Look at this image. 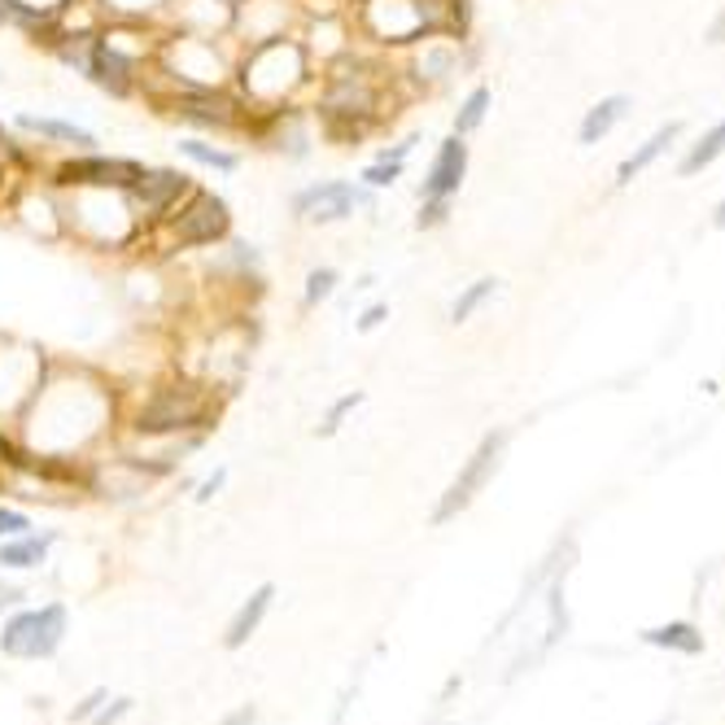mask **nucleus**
I'll return each instance as SVG.
<instances>
[{
	"instance_id": "f257e3e1",
	"label": "nucleus",
	"mask_w": 725,
	"mask_h": 725,
	"mask_svg": "<svg viewBox=\"0 0 725 725\" xmlns=\"http://www.w3.org/2000/svg\"><path fill=\"white\" fill-rule=\"evenodd\" d=\"M61 643H66V608L61 603L26 608V612L9 617L0 630V652L13 660H48Z\"/></svg>"
},
{
	"instance_id": "f03ea898",
	"label": "nucleus",
	"mask_w": 725,
	"mask_h": 725,
	"mask_svg": "<svg viewBox=\"0 0 725 725\" xmlns=\"http://www.w3.org/2000/svg\"><path fill=\"white\" fill-rule=\"evenodd\" d=\"M503 450H507V433L498 428V433H485L481 437V446L472 450V459L459 468V476L450 481V490L441 494V503L433 507V525H446V520H454L485 485H490V476L498 472V463H503Z\"/></svg>"
},
{
	"instance_id": "7ed1b4c3",
	"label": "nucleus",
	"mask_w": 725,
	"mask_h": 725,
	"mask_svg": "<svg viewBox=\"0 0 725 725\" xmlns=\"http://www.w3.org/2000/svg\"><path fill=\"white\" fill-rule=\"evenodd\" d=\"M371 206H376V188L350 184V180H324V184H307L302 193H294V215H302L311 223H342L355 210H371Z\"/></svg>"
},
{
	"instance_id": "20e7f679",
	"label": "nucleus",
	"mask_w": 725,
	"mask_h": 725,
	"mask_svg": "<svg viewBox=\"0 0 725 725\" xmlns=\"http://www.w3.org/2000/svg\"><path fill=\"white\" fill-rule=\"evenodd\" d=\"M463 175H468V145H463V136H446L437 145V158H433L424 184H419V197L424 202H450L459 193Z\"/></svg>"
},
{
	"instance_id": "39448f33",
	"label": "nucleus",
	"mask_w": 725,
	"mask_h": 725,
	"mask_svg": "<svg viewBox=\"0 0 725 725\" xmlns=\"http://www.w3.org/2000/svg\"><path fill=\"white\" fill-rule=\"evenodd\" d=\"M228 223H232L228 202L215 197V193H197L193 206L180 210V219H175V237H180L184 245H210V241H219V237L228 232Z\"/></svg>"
},
{
	"instance_id": "423d86ee",
	"label": "nucleus",
	"mask_w": 725,
	"mask_h": 725,
	"mask_svg": "<svg viewBox=\"0 0 725 725\" xmlns=\"http://www.w3.org/2000/svg\"><path fill=\"white\" fill-rule=\"evenodd\" d=\"M145 166L127 158H79L61 166V184H96V188H131Z\"/></svg>"
},
{
	"instance_id": "0eeeda50",
	"label": "nucleus",
	"mask_w": 725,
	"mask_h": 725,
	"mask_svg": "<svg viewBox=\"0 0 725 725\" xmlns=\"http://www.w3.org/2000/svg\"><path fill=\"white\" fill-rule=\"evenodd\" d=\"M202 419H206V411H202L188 393H162L149 411H140L136 428H140V433H175V428H193V424H202Z\"/></svg>"
},
{
	"instance_id": "6e6552de",
	"label": "nucleus",
	"mask_w": 725,
	"mask_h": 725,
	"mask_svg": "<svg viewBox=\"0 0 725 725\" xmlns=\"http://www.w3.org/2000/svg\"><path fill=\"white\" fill-rule=\"evenodd\" d=\"M272 603H276V586L272 582H263L241 608H237V617L228 621V634H223V647L228 652H241L258 630H263V621H267V612H272Z\"/></svg>"
},
{
	"instance_id": "1a4fd4ad",
	"label": "nucleus",
	"mask_w": 725,
	"mask_h": 725,
	"mask_svg": "<svg viewBox=\"0 0 725 725\" xmlns=\"http://www.w3.org/2000/svg\"><path fill=\"white\" fill-rule=\"evenodd\" d=\"M127 193L136 197V206H140V210H166L175 197H184V193H188V175H180V171H162V166H158V171H149V166H145Z\"/></svg>"
},
{
	"instance_id": "9d476101",
	"label": "nucleus",
	"mask_w": 725,
	"mask_h": 725,
	"mask_svg": "<svg viewBox=\"0 0 725 725\" xmlns=\"http://www.w3.org/2000/svg\"><path fill=\"white\" fill-rule=\"evenodd\" d=\"M638 643L660 647V652H678V656H704V652H709V638L700 634L695 621H669V625L638 630Z\"/></svg>"
},
{
	"instance_id": "9b49d317",
	"label": "nucleus",
	"mask_w": 725,
	"mask_h": 725,
	"mask_svg": "<svg viewBox=\"0 0 725 725\" xmlns=\"http://www.w3.org/2000/svg\"><path fill=\"white\" fill-rule=\"evenodd\" d=\"M83 74L101 88H110L114 96H123L131 88V61L123 53H114L110 44H92V53L83 57Z\"/></svg>"
},
{
	"instance_id": "f8f14e48",
	"label": "nucleus",
	"mask_w": 725,
	"mask_h": 725,
	"mask_svg": "<svg viewBox=\"0 0 725 725\" xmlns=\"http://www.w3.org/2000/svg\"><path fill=\"white\" fill-rule=\"evenodd\" d=\"M48 546H53V533H18V538H4L0 542V568H13V573H31L48 560Z\"/></svg>"
},
{
	"instance_id": "ddd939ff",
	"label": "nucleus",
	"mask_w": 725,
	"mask_h": 725,
	"mask_svg": "<svg viewBox=\"0 0 725 725\" xmlns=\"http://www.w3.org/2000/svg\"><path fill=\"white\" fill-rule=\"evenodd\" d=\"M625 114H630V96H603L599 105L586 110V118H582V127H577V140H582V145H599Z\"/></svg>"
},
{
	"instance_id": "4468645a",
	"label": "nucleus",
	"mask_w": 725,
	"mask_h": 725,
	"mask_svg": "<svg viewBox=\"0 0 725 725\" xmlns=\"http://www.w3.org/2000/svg\"><path fill=\"white\" fill-rule=\"evenodd\" d=\"M18 127L22 131H35V136H48V140H61V145H74V149H92L96 136L88 127H74V123H61V118H35V114H18Z\"/></svg>"
},
{
	"instance_id": "2eb2a0df",
	"label": "nucleus",
	"mask_w": 725,
	"mask_h": 725,
	"mask_svg": "<svg viewBox=\"0 0 725 725\" xmlns=\"http://www.w3.org/2000/svg\"><path fill=\"white\" fill-rule=\"evenodd\" d=\"M674 136H678V123H669V127H660L652 140H643V145H638V149H634V153L621 162V171H617V184H630L634 175H643V171H647V166H652V162H656V158H660V153L674 145Z\"/></svg>"
},
{
	"instance_id": "dca6fc26",
	"label": "nucleus",
	"mask_w": 725,
	"mask_h": 725,
	"mask_svg": "<svg viewBox=\"0 0 725 725\" xmlns=\"http://www.w3.org/2000/svg\"><path fill=\"white\" fill-rule=\"evenodd\" d=\"M180 153H184L188 162H197V166L219 171V175H232V171L241 166V158H237V153H228V149H219V145H210V140H197V136L180 140Z\"/></svg>"
},
{
	"instance_id": "f3484780",
	"label": "nucleus",
	"mask_w": 725,
	"mask_h": 725,
	"mask_svg": "<svg viewBox=\"0 0 725 725\" xmlns=\"http://www.w3.org/2000/svg\"><path fill=\"white\" fill-rule=\"evenodd\" d=\"M175 114L188 118V123H202V127H228V123H232V118H228V105L215 101V96H184V101L175 105Z\"/></svg>"
},
{
	"instance_id": "a211bd4d",
	"label": "nucleus",
	"mask_w": 725,
	"mask_h": 725,
	"mask_svg": "<svg viewBox=\"0 0 725 725\" xmlns=\"http://www.w3.org/2000/svg\"><path fill=\"white\" fill-rule=\"evenodd\" d=\"M722 153H725V118L713 127V131H709V136H700V145L682 158V166H678V171H682V175H700V171H704V166H713Z\"/></svg>"
},
{
	"instance_id": "6ab92c4d",
	"label": "nucleus",
	"mask_w": 725,
	"mask_h": 725,
	"mask_svg": "<svg viewBox=\"0 0 725 725\" xmlns=\"http://www.w3.org/2000/svg\"><path fill=\"white\" fill-rule=\"evenodd\" d=\"M494 289H498V280H494V276H485V280L468 285V289L454 298V307H450V320H454V324H468V320H472V315H476V311H481V307L494 298Z\"/></svg>"
},
{
	"instance_id": "aec40b11",
	"label": "nucleus",
	"mask_w": 725,
	"mask_h": 725,
	"mask_svg": "<svg viewBox=\"0 0 725 725\" xmlns=\"http://www.w3.org/2000/svg\"><path fill=\"white\" fill-rule=\"evenodd\" d=\"M490 88H472L468 92V101L459 105V114H454V136H472L481 123H485V114H490Z\"/></svg>"
},
{
	"instance_id": "412c9836",
	"label": "nucleus",
	"mask_w": 725,
	"mask_h": 725,
	"mask_svg": "<svg viewBox=\"0 0 725 725\" xmlns=\"http://www.w3.org/2000/svg\"><path fill=\"white\" fill-rule=\"evenodd\" d=\"M337 267H315V272H307V289H302V302L307 307H320V302H329L333 294H337Z\"/></svg>"
},
{
	"instance_id": "4be33fe9",
	"label": "nucleus",
	"mask_w": 725,
	"mask_h": 725,
	"mask_svg": "<svg viewBox=\"0 0 725 725\" xmlns=\"http://www.w3.org/2000/svg\"><path fill=\"white\" fill-rule=\"evenodd\" d=\"M402 171H406L402 158H380V162H371V166L362 171V184H367V188H389V184L402 180Z\"/></svg>"
},
{
	"instance_id": "5701e85b",
	"label": "nucleus",
	"mask_w": 725,
	"mask_h": 725,
	"mask_svg": "<svg viewBox=\"0 0 725 725\" xmlns=\"http://www.w3.org/2000/svg\"><path fill=\"white\" fill-rule=\"evenodd\" d=\"M355 406H362V393H359V389H355V393H346V398H337V402L329 406V415H324V424H320V433H324V437H333V433L342 428V419H346V415H350Z\"/></svg>"
},
{
	"instance_id": "b1692460",
	"label": "nucleus",
	"mask_w": 725,
	"mask_h": 725,
	"mask_svg": "<svg viewBox=\"0 0 725 725\" xmlns=\"http://www.w3.org/2000/svg\"><path fill=\"white\" fill-rule=\"evenodd\" d=\"M35 525H31V516L26 511H18V507H4L0 503V542L4 538H18V533H31Z\"/></svg>"
},
{
	"instance_id": "393cba45",
	"label": "nucleus",
	"mask_w": 725,
	"mask_h": 725,
	"mask_svg": "<svg viewBox=\"0 0 725 725\" xmlns=\"http://www.w3.org/2000/svg\"><path fill=\"white\" fill-rule=\"evenodd\" d=\"M131 709H136V700H114V709H110V700H105V704L96 709V717H92L88 725H118L127 713H131Z\"/></svg>"
},
{
	"instance_id": "a878e982",
	"label": "nucleus",
	"mask_w": 725,
	"mask_h": 725,
	"mask_svg": "<svg viewBox=\"0 0 725 725\" xmlns=\"http://www.w3.org/2000/svg\"><path fill=\"white\" fill-rule=\"evenodd\" d=\"M105 700H110V691H101V687H96V691H92V695H88L83 704H74V713H70V722H92V717H96V709H101Z\"/></svg>"
},
{
	"instance_id": "bb28decb",
	"label": "nucleus",
	"mask_w": 725,
	"mask_h": 725,
	"mask_svg": "<svg viewBox=\"0 0 725 725\" xmlns=\"http://www.w3.org/2000/svg\"><path fill=\"white\" fill-rule=\"evenodd\" d=\"M446 215H450V202H424V210H419V228H437V223H446Z\"/></svg>"
},
{
	"instance_id": "cd10ccee",
	"label": "nucleus",
	"mask_w": 725,
	"mask_h": 725,
	"mask_svg": "<svg viewBox=\"0 0 725 725\" xmlns=\"http://www.w3.org/2000/svg\"><path fill=\"white\" fill-rule=\"evenodd\" d=\"M223 485H228V468H215V476H206V481L197 485V503H210Z\"/></svg>"
},
{
	"instance_id": "c85d7f7f",
	"label": "nucleus",
	"mask_w": 725,
	"mask_h": 725,
	"mask_svg": "<svg viewBox=\"0 0 725 725\" xmlns=\"http://www.w3.org/2000/svg\"><path fill=\"white\" fill-rule=\"evenodd\" d=\"M384 320H389V307H384V302H376V307H367V311H362L355 329H359V333H376Z\"/></svg>"
},
{
	"instance_id": "c756f323",
	"label": "nucleus",
	"mask_w": 725,
	"mask_h": 725,
	"mask_svg": "<svg viewBox=\"0 0 725 725\" xmlns=\"http://www.w3.org/2000/svg\"><path fill=\"white\" fill-rule=\"evenodd\" d=\"M254 717H258V713H254V709L245 704V709H237L232 717H223V722H219V725H254Z\"/></svg>"
},
{
	"instance_id": "7c9ffc66",
	"label": "nucleus",
	"mask_w": 725,
	"mask_h": 725,
	"mask_svg": "<svg viewBox=\"0 0 725 725\" xmlns=\"http://www.w3.org/2000/svg\"><path fill=\"white\" fill-rule=\"evenodd\" d=\"M709 44H725V4H722V13L713 18V26H709Z\"/></svg>"
},
{
	"instance_id": "2f4dec72",
	"label": "nucleus",
	"mask_w": 725,
	"mask_h": 725,
	"mask_svg": "<svg viewBox=\"0 0 725 725\" xmlns=\"http://www.w3.org/2000/svg\"><path fill=\"white\" fill-rule=\"evenodd\" d=\"M713 223H717V228H725V202H722V206H717V215H713Z\"/></svg>"
}]
</instances>
